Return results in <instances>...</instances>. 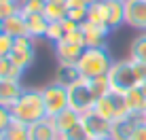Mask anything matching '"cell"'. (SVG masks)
Here are the masks:
<instances>
[{
  "mask_svg": "<svg viewBox=\"0 0 146 140\" xmlns=\"http://www.w3.org/2000/svg\"><path fill=\"white\" fill-rule=\"evenodd\" d=\"M23 85L21 81H0V104L7 108H11L23 93Z\"/></svg>",
  "mask_w": 146,
  "mask_h": 140,
  "instance_id": "obj_14",
  "label": "cell"
},
{
  "mask_svg": "<svg viewBox=\"0 0 146 140\" xmlns=\"http://www.w3.org/2000/svg\"><path fill=\"white\" fill-rule=\"evenodd\" d=\"M0 140H7V138H4V134H0Z\"/></svg>",
  "mask_w": 146,
  "mask_h": 140,
  "instance_id": "obj_41",
  "label": "cell"
},
{
  "mask_svg": "<svg viewBox=\"0 0 146 140\" xmlns=\"http://www.w3.org/2000/svg\"><path fill=\"white\" fill-rule=\"evenodd\" d=\"M4 138L7 140H28V125L21 123V121H17V119H13L11 125L4 132Z\"/></svg>",
  "mask_w": 146,
  "mask_h": 140,
  "instance_id": "obj_24",
  "label": "cell"
},
{
  "mask_svg": "<svg viewBox=\"0 0 146 140\" xmlns=\"http://www.w3.org/2000/svg\"><path fill=\"white\" fill-rule=\"evenodd\" d=\"M15 13H21V9H19V2L17 0H0V19H9L11 15Z\"/></svg>",
  "mask_w": 146,
  "mask_h": 140,
  "instance_id": "obj_28",
  "label": "cell"
},
{
  "mask_svg": "<svg viewBox=\"0 0 146 140\" xmlns=\"http://www.w3.org/2000/svg\"><path fill=\"white\" fill-rule=\"evenodd\" d=\"M68 7L70 9H85V7H89V2L87 0H68Z\"/></svg>",
  "mask_w": 146,
  "mask_h": 140,
  "instance_id": "obj_36",
  "label": "cell"
},
{
  "mask_svg": "<svg viewBox=\"0 0 146 140\" xmlns=\"http://www.w3.org/2000/svg\"><path fill=\"white\" fill-rule=\"evenodd\" d=\"M89 85H91V91H93L95 100H100V98L108 96V93L112 91V85H110V79H108V74H104V77H95V79H91V81H89Z\"/></svg>",
  "mask_w": 146,
  "mask_h": 140,
  "instance_id": "obj_23",
  "label": "cell"
},
{
  "mask_svg": "<svg viewBox=\"0 0 146 140\" xmlns=\"http://www.w3.org/2000/svg\"><path fill=\"white\" fill-rule=\"evenodd\" d=\"M15 47V38L9 34H0V57H9Z\"/></svg>",
  "mask_w": 146,
  "mask_h": 140,
  "instance_id": "obj_31",
  "label": "cell"
},
{
  "mask_svg": "<svg viewBox=\"0 0 146 140\" xmlns=\"http://www.w3.org/2000/svg\"><path fill=\"white\" fill-rule=\"evenodd\" d=\"M68 19H72V21H76V23H85L87 21V7L85 9H70Z\"/></svg>",
  "mask_w": 146,
  "mask_h": 140,
  "instance_id": "obj_33",
  "label": "cell"
},
{
  "mask_svg": "<svg viewBox=\"0 0 146 140\" xmlns=\"http://www.w3.org/2000/svg\"><path fill=\"white\" fill-rule=\"evenodd\" d=\"M125 26L146 32V0H125Z\"/></svg>",
  "mask_w": 146,
  "mask_h": 140,
  "instance_id": "obj_9",
  "label": "cell"
},
{
  "mask_svg": "<svg viewBox=\"0 0 146 140\" xmlns=\"http://www.w3.org/2000/svg\"><path fill=\"white\" fill-rule=\"evenodd\" d=\"M129 57L135 62H146V32H140L129 45Z\"/></svg>",
  "mask_w": 146,
  "mask_h": 140,
  "instance_id": "obj_22",
  "label": "cell"
},
{
  "mask_svg": "<svg viewBox=\"0 0 146 140\" xmlns=\"http://www.w3.org/2000/svg\"><path fill=\"white\" fill-rule=\"evenodd\" d=\"M142 117H135V115H129L125 119H119V121L112 123V134H110V140H131V134L138 121Z\"/></svg>",
  "mask_w": 146,
  "mask_h": 140,
  "instance_id": "obj_15",
  "label": "cell"
},
{
  "mask_svg": "<svg viewBox=\"0 0 146 140\" xmlns=\"http://www.w3.org/2000/svg\"><path fill=\"white\" fill-rule=\"evenodd\" d=\"M125 98H127V106H129V113L131 115L142 117L146 113V89L142 85H138V87H133L131 91H127Z\"/></svg>",
  "mask_w": 146,
  "mask_h": 140,
  "instance_id": "obj_17",
  "label": "cell"
},
{
  "mask_svg": "<svg viewBox=\"0 0 146 140\" xmlns=\"http://www.w3.org/2000/svg\"><path fill=\"white\" fill-rule=\"evenodd\" d=\"M23 70L11 57H0V81H21Z\"/></svg>",
  "mask_w": 146,
  "mask_h": 140,
  "instance_id": "obj_21",
  "label": "cell"
},
{
  "mask_svg": "<svg viewBox=\"0 0 146 140\" xmlns=\"http://www.w3.org/2000/svg\"><path fill=\"white\" fill-rule=\"evenodd\" d=\"M62 140H91V136L87 134V129H85L83 123H78L76 127H72L70 132H66L62 136Z\"/></svg>",
  "mask_w": 146,
  "mask_h": 140,
  "instance_id": "obj_30",
  "label": "cell"
},
{
  "mask_svg": "<svg viewBox=\"0 0 146 140\" xmlns=\"http://www.w3.org/2000/svg\"><path fill=\"white\" fill-rule=\"evenodd\" d=\"M76 79H80L76 66H59V70H57V81L62 83V85H70V83L76 81Z\"/></svg>",
  "mask_w": 146,
  "mask_h": 140,
  "instance_id": "obj_26",
  "label": "cell"
},
{
  "mask_svg": "<svg viewBox=\"0 0 146 140\" xmlns=\"http://www.w3.org/2000/svg\"><path fill=\"white\" fill-rule=\"evenodd\" d=\"M133 70H135V77H138L140 85L146 83V62H135L133 59Z\"/></svg>",
  "mask_w": 146,
  "mask_h": 140,
  "instance_id": "obj_34",
  "label": "cell"
},
{
  "mask_svg": "<svg viewBox=\"0 0 146 140\" xmlns=\"http://www.w3.org/2000/svg\"><path fill=\"white\" fill-rule=\"evenodd\" d=\"M91 140H110V138H91Z\"/></svg>",
  "mask_w": 146,
  "mask_h": 140,
  "instance_id": "obj_39",
  "label": "cell"
},
{
  "mask_svg": "<svg viewBox=\"0 0 146 140\" xmlns=\"http://www.w3.org/2000/svg\"><path fill=\"white\" fill-rule=\"evenodd\" d=\"M80 123L85 125V129L91 138H110V134H112V121L104 119L95 111L80 115Z\"/></svg>",
  "mask_w": 146,
  "mask_h": 140,
  "instance_id": "obj_8",
  "label": "cell"
},
{
  "mask_svg": "<svg viewBox=\"0 0 146 140\" xmlns=\"http://www.w3.org/2000/svg\"><path fill=\"white\" fill-rule=\"evenodd\" d=\"M64 36H66V30H64L62 21H49V28H47V41H51L53 45L64 41Z\"/></svg>",
  "mask_w": 146,
  "mask_h": 140,
  "instance_id": "obj_27",
  "label": "cell"
},
{
  "mask_svg": "<svg viewBox=\"0 0 146 140\" xmlns=\"http://www.w3.org/2000/svg\"><path fill=\"white\" fill-rule=\"evenodd\" d=\"M51 119H53L55 127L59 129V134H62V136L80 123V115H78L76 111H72V108H66V111L57 113V115H55V117H51Z\"/></svg>",
  "mask_w": 146,
  "mask_h": 140,
  "instance_id": "obj_18",
  "label": "cell"
},
{
  "mask_svg": "<svg viewBox=\"0 0 146 140\" xmlns=\"http://www.w3.org/2000/svg\"><path fill=\"white\" fill-rule=\"evenodd\" d=\"M15 64L26 72V70L34 64V57H36V47H34V38L23 36V38H15V47L11 51V55Z\"/></svg>",
  "mask_w": 146,
  "mask_h": 140,
  "instance_id": "obj_7",
  "label": "cell"
},
{
  "mask_svg": "<svg viewBox=\"0 0 146 140\" xmlns=\"http://www.w3.org/2000/svg\"><path fill=\"white\" fill-rule=\"evenodd\" d=\"M68 0H47V7H44V17L49 21H64L68 17Z\"/></svg>",
  "mask_w": 146,
  "mask_h": 140,
  "instance_id": "obj_20",
  "label": "cell"
},
{
  "mask_svg": "<svg viewBox=\"0 0 146 140\" xmlns=\"http://www.w3.org/2000/svg\"><path fill=\"white\" fill-rule=\"evenodd\" d=\"M119 2H125V0H119Z\"/></svg>",
  "mask_w": 146,
  "mask_h": 140,
  "instance_id": "obj_43",
  "label": "cell"
},
{
  "mask_svg": "<svg viewBox=\"0 0 146 140\" xmlns=\"http://www.w3.org/2000/svg\"><path fill=\"white\" fill-rule=\"evenodd\" d=\"M142 87H144V89H146V83H144V85H142Z\"/></svg>",
  "mask_w": 146,
  "mask_h": 140,
  "instance_id": "obj_42",
  "label": "cell"
},
{
  "mask_svg": "<svg viewBox=\"0 0 146 140\" xmlns=\"http://www.w3.org/2000/svg\"><path fill=\"white\" fill-rule=\"evenodd\" d=\"M131 140H146V123L140 119L138 125H135L133 134H131Z\"/></svg>",
  "mask_w": 146,
  "mask_h": 140,
  "instance_id": "obj_35",
  "label": "cell"
},
{
  "mask_svg": "<svg viewBox=\"0 0 146 140\" xmlns=\"http://www.w3.org/2000/svg\"><path fill=\"white\" fill-rule=\"evenodd\" d=\"M89 4H100V2H106V0H87Z\"/></svg>",
  "mask_w": 146,
  "mask_h": 140,
  "instance_id": "obj_37",
  "label": "cell"
},
{
  "mask_svg": "<svg viewBox=\"0 0 146 140\" xmlns=\"http://www.w3.org/2000/svg\"><path fill=\"white\" fill-rule=\"evenodd\" d=\"M42 98H44V108H47V117H55L57 113L68 108V87L55 81L47 87H42Z\"/></svg>",
  "mask_w": 146,
  "mask_h": 140,
  "instance_id": "obj_6",
  "label": "cell"
},
{
  "mask_svg": "<svg viewBox=\"0 0 146 140\" xmlns=\"http://www.w3.org/2000/svg\"><path fill=\"white\" fill-rule=\"evenodd\" d=\"M13 119L32 125V123L40 121L47 117V108H44V98H42V89H23L21 98L11 106Z\"/></svg>",
  "mask_w": 146,
  "mask_h": 140,
  "instance_id": "obj_1",
  "label": "cell"
},
{
  "mask_svg": "<svg viewBox=\"0 0 146 140\" xmlns=\"http://www.w3.org/2000/svg\"><path fill=\"white\" fill-rule=\"evenodd\" d=\"M11 121H13L11 108H7V106H2V104H0V134L7 132V127L11 125Z\"/></svg>",
  "mask_w": 146,
  "mask_h": 140,
  "instance_id": "obj_32",
  "label": "cell"
},
{
  "mask_svg": "<svg viewBox=\"0 0 146 140\" xmlns=\"http://www.w3.org/2000/svg\"><path fill=\"white\" fill-rule=\"evenodd\" d=\"M0 34H4V21L0 19Z\"/></svg>",
  "mask_w": 146,
  "mask_h": 140,
  "instance_id": "obj_38",
  "label": "cell"
},
{
  "mask_svg": "<svg viewBox=\"0 0 146 140\" xmlns=\"http://www.w3.org/2000/svg\"><path fill=\"white\" fill-rule=\"evenodd\" d=\"M112 64H114V59L110 57L106 47H85L83 55H80L78 64H76V70H78L80 79L91 81L95 77L108 74V70L112 68Z\"/></svg>",
  "mask_w": 146,
  "mask_h": 140,
  "instance_id": "obj_2",
  "label": "cell"
},
{
  "mask_svg": "<svg viewBox=\"0 0 146 140\" xmlns=\"http://www.w3.org/2000/svg\"><path fill=\"white\" fill-rule=\"evenodd\" d=\"M93 111L98 115H102L104 119L112 121V123L131 115V113H129V106H127V98H125V93H119V91H110L108 96L95 100Z\"/></svg>",
  "mask_w": 146,
  "mask_h": 140,
  "instance_id": "obj_4",
  "label": "cell"
},
{
  "mask_svg": "<svg viewBox=\"0 0 146 140\" xmlns=\"http://www.w3.org/2000/svg\"><path fill=\"white\" fill-rule=\"evenodd\" d=\"M55 47V57H57V64L59 66H76L80 55H83L85 47L83 45H76V43H70V41H59L53 45Z\"/></svg>",
  "mask_w": 146,
  "mask_h": 140,
  "instance_id": "obj_10",
  "label": "cell"
},
{
  "mask_svg": "<svg viewBox=\"0 0 146 140\" xmlns=\"http://www.w3.org/2000/svg\"><path fill=\"white\" fill-rule=\"evenodd\" d=\"M66 87H68V108L76 111L78 115L93 111L95 96H93L91 85H89L87 79H76L74 83L66 85Z\"/></svg>",
  "mask_w": 146,
  "mask_h": 140,
  "instance_id": "obj_5",
  "label": "cell"
},
{
  "mask_svg": "<svg viewBox=\"0 0 146 140\" xmlns=\"http://www.w3.org/2000/svg\"><path fill=\"white\" fill-rule=\"evenodd\" d=\"M142 121H144V123H146V113H144V115H142Z\"/></svg>",
  "mask_w": 146,
  "mask_h": 140,
  "instance_id": "obj_40",
  "label": "cell"
},
{
  "mask_svg": "<svg viewBox=\"0 0 146 140\" xmlns=\"http://www.w3.org/2000/svg\"><path fill=\"white\" fill-rule=\"evenodd\" d=\"M104 23L110 30L125 26V7L119 0H106L104 2Z\"/></svg>",
  "mask_w": 146,
  "mask_h": 140,
  "instance_id": "obj_13",
  "label": "cell"
},
{
  "mask_svg": "<svg viewBox=\"0 0 146 140\" xmlns=\"http://www.w3.org/2000/svg\"><path fill=\"white\" fill-rule=\"evenodd\" d=\"M47 0H19V9L23 15H32V13H44Z\"/></svg>",
  "mask_w": 146,
  "mask_h": 140,
  "instance_id": "obj_25",
  "label": "cell"
},
{
  "mask_svg": "<svg viewBox=\"0 0 146 140\" xmlns=\"http://www.w3.org/2000/svg\"><path fill=\"white\" fill-rule=\"evenodd\" d=\"M87 21L104 23V2H100V4H89V7H87ZM104 26H106V23H104Z\"/></svg>",
  "mask_w": 146,
  "mask_h": 140,
  "instance_id": "obj_29",
  "label": "cell"
},
{
  "mask_svg": "<svg viewBox=\"0 0 146 140\" xmlns=\"http://www.w3.org/2000/svg\"><path fill=\"white\" fill-rule=\"evenodd\" d=\"M80 28H83V36H85V47H106L108 34L112 32L108 26L93 23V21L80 23Z\"/></svg>",
  "mask_w": 146,
  "mask_h": 140,
  "instance_id": "obj_11",
  "label": "cell"
},
{
  "mask_svg": "<svg viewBox=\"0 0 146 140\" xmlns=\"http://www.w3.org/2000/svg\"><path fill=\"white\" fill-rule=\"evenodd\" d=\"M108 79H110V85H112V91H119V93H127L140 85L138 77H135V70H133L131 57L114 62L112 68L108 70Z\"/></svg>",
  "mask_w": 146,
  "mask_h": 140,
  "instance_id": "obj_3",
  "label": "cell"
},
{
  "mask_svg": "<svg viewBox=\"0 0 146 140\" xmlns=\"http://www.w3.org/2000/svg\"><path fill=\"white\" fill-rule=\"evenodd\" d=\"M28 140H62V134L55 127L51 117H44L28 125Z\"/></svg>",
  "mask_w": 146,
  "mask_h": 140,
  "instance_id": "obj_12",
  "label": "cell"
},
{
  "mask_svg": "<svg viewBox=\"0 0 146 140\" xmlns=\"http://www.w3.org/2000/svg\"><path fill=\"white\" fill-rule=\"evenodd\" d=\"M4 34H9V36H13V38L30 36L26 15H23V13H15L9 19H4ZM30 38H32V36H30Z\"/></svg>",
  "mask_w": 146,
  "mask_h": 140,
  "instance_id": "obj_16",
  "label": "cell"
},
{
  "mask_svg": "<svg viewBox=\"0 0 146 140\" xmlns=\"http://www.w3.org/2000/svg\"><path fill=\"white\" fill-rule=\"evenodd\" d=\"M28 21V30L32 38H44L47 36V28H49V19L44 17V13H32L26 15Z\"/></svg>",
  "mask_w": 146,
  "mask_h": 140,
  "instance_id": "obj_19",
  "label": "cell"
}]
</instances>
